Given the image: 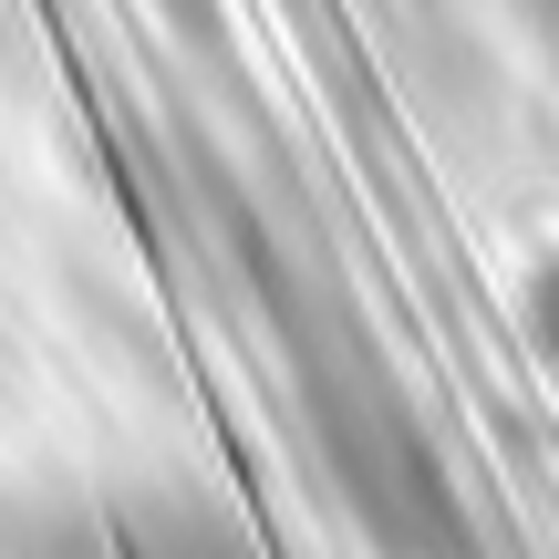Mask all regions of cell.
Instances as JSON below:
<instances>
[{
	"mask_svg": "<svg viewBox=\"0 0 559 559\" xmlns=\"http://www.w3.org/2000/svg\"><path fill=\"white\" fill-rule=\"evenodd\" d=\"M528 332H539V353L559 362V260H549L539 280H528Z\"/></svg>",
	"mask_w": 559,
	"mask_h": 559,
	"instance_id": "cell-1",
	"label": "cell"
}]
</instances>
